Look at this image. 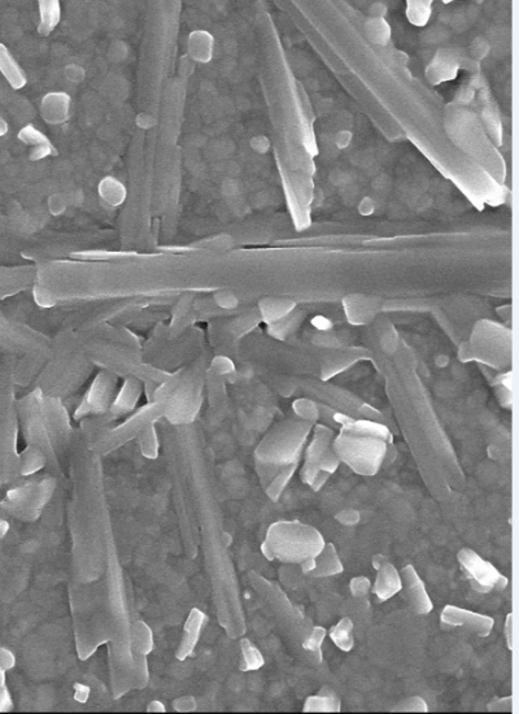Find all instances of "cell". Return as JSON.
I'll return each instance as SVG.
<instances>
[{"label": "cell", "instance_id": "obj_6", "mask_svg": "<svg viewBox=\"0 0 519 714\" xmlns=\"http://www.w3.org/2000/svg\"><path fill=\"white\" fill-rule=\"evenodd\" d=\"M457 558L475 591L487 593L494 589L504 590L508 586V579L475 550L463 548L458 552Z\"/></svg>", "mask_w": 519, "mask_h": 714}, {"label": "cell", "instance_id": "obj_19", "mask_svg": "<svg viewBox=\"0 0 519 714\" xmlns=\"http://www.w3.org/2000/svg\"><path fill=\"white\" fill-rule=\"evenodd\" d=\"M392 712H401V713H427L429 706L427 703L420 696H413V698H405L400 701L397 706H394Z\"/></svg>", "mask_w": 519, "mask_h": 714}, {"label": "cell", "instance_id": "obj_31", "mask_svg": "<svg viewBox=\"0 0 519 714\" xmlns=\"http://www.w3.org/2000/svg\"><path fill=\"white\" fill-rule=\"evenodd\" d=\"M300 565H301V572L304 574H311L313 572L314 567H315V560L314 558H308V560H305L304 562H301Z\"/></svg>", "mask_w": 519, "mask_h": 714}, {"label": "cell", "instance_id": "obj_13", "mask_svg": "<svg viewBox=\"0 0 519 714\" xmlns=\"http://www.w3.org/2000/svg\"><path fill=\"white\" fill-rule=\"evenodd\" d=\"M0 73L6 77L13 89H21L26 83L21 68L4 44H0Z\"/></svg>", "mask_w": 519, "mask_h": 714}, {"label": "cell", "instance_id": "obj_35", "mask_svg": "<svg viewBox=\"0 0 519 714\" xmlns=\"http://www.w3.org/2000/svg\"><path fill=\"white\" fill-rule=\"evenodd\" d=\"M1 481H3V479H1V478H0V484H1Z\"/></svg>", "mask_w": 519, "mask_h": 714}, {"label": "cell", "instance_id": "obj_22", "mask_svg": "<svg viewBox=\"0 0 519 714\" xmlns=\"http://www.w3.org/2000/svg\"><path fill=\"white\" fill-rule=\"evenodd\" d=\"M411 4V3H409ZM408 16L412 20V23L415 25H423L430 15V3H423V1H415L412 3L409 6V11H408Z\"/></svg>", "mask_w": 519, "mask_h": 714}, {"label": "cell", "instance_id": "obj_28", "mask_svg": "<svg viewBox=\"0 0 519 714\" xmlns=\"http://www.w3.org/2000/svg\"><path fill=\"white\" fill-rule=\"evenodd\" d=\"M0 666L7 672L15 666V656L8 649L0 647Z\"/></svg>", "mask_w": 519, "mask_h": 714}, {"label": "cell", "instance_id": "obj_10", "mask_svg": "<svg viewBox=\"0 0 519 714\" xmlns=\"http://www.w3.org/2000/svg\"><path fill=\"white\" fill-rule=\"evenodd\" d=\"M206 615L198 608H194L191 610L183 626L181 641L175 652L177 660L185 661L194 653L200 639V634L203 632V627L206 624Z\"/></svg>", "mask_w": 519, "mask_h": 714}, {"label": "cell", "instance_id": "obj_18", "mask_svg": "<svg viewBox=\"0 0 519 714\" xmlns=\"http://www.w3.org/2000/svg\"><path fill=\"white\" fill-rule=\"evenodd\" d=\"M44 460H46V453L39 450L38 447H32L29 451L26 452L24 459L18 461L20 472L24 476L32 474L44 465Z\"/></svg>", "mask_w": 519, "mask_h": 714}, {"label": "cell", "instance_id": "obj_8", "mask_svg": "<svg viewBox=\"0 0 519 714\" xmlns=\"http://www.w3.org/2000/svg\"><path fill=\"white\" fill-rule=\"evenodd\" d=\"M373 567L377 570V579L373 592L380 601H387L403 590L401 575L383 555L373 558Z\"/></svg>", "mask_w": 519, "mask_h": 714}, {"label": "cell", "instance_id": "obj_15", "mask_svg": "<svg viewBox=\"0 0 519 714\" xmlns=\"http://www.w3.org/2000/svg\"><path fill=\"white\" fill-rule=\"evenodd\" d=\"M354 622L346 617L340 620L338 624L330 630V638L335 643V646L343 652H349L355 646V638L352 635Z\"/></svg>", "mask_w": 519, "mask_h": 714}, {"label": "cell", "instance_id": "obj_4", "mask_svg": "<svg viewBox=\"0 0 519 714\" xmlns=\"http://www.w3.org/2000/svg\"><path fill=\"white\" fill-rule=\"evenodd\" d=\"M331 431L318 426L314 439L306 455V462L301 472L305 484L312 486L317 491L330 474H332L339 465V459L331 445Z\"/></svg>", "mask_w": 519, "mask_h": 714}, {"label": "cell", "instance_id": "obj_7", "mask_svg": "<svg viewBox=\"0 0 519 714\" xmlns=\"http://www.w3.org/2000/svg\"><path fill=\"white\" fill-rule=\"evenodd\" d=\"M442 622L454 627H466L471 632L478 634L482 638H486L492 632L494 624L492 617L475 613L454 605H446L443 609Z\"/></svg>", "mask_w": 519, "mask_h": 714}, {"label": "cell", "instance_id": "obj_20", "mask_svg": "<svg viewBox=\"0 0 519 714\" xmlns=\"http://www.w3.org/2000/svg\"><path fill=\"white\" fill-rule=\"evenodd\" d=\"M326 638V630L325 627L321 626H314L312 634L303 641V648L312 652V653H317L318 656V661H322V643Z\"/></svg>", "mask_w": 519, "mask_h": 714}, {"label": "cell", "instance_id": "obj_30", "mask_svg": "<svg viewBox=\"0 0 519 714\" xmlns=\"http://www.w3.org/2000/svg\"><path fill=\"white\" fill-rule=\"evenodd\" d=\"M90 694V689L83 684H75V700L85 703Z\"/></svg>", "mask_w": 519, "mask_h": 714}, {"label": "cell", "instance_id": "obj_5", "mask_svg": "<svg viewBox=\"0 0 519 714\" xmlns=\"http://www.w3.org/2000/svg\"><path fill=\"white\" fill-rule=\"evenodd\" d=\"M54 490L55 484L51 479H43L39 484H25L11 490L1 503V507L11 516L32 522L41 516L42 510L50 500Z\"/></svg>", "mask_w": 519, "mask_h": 714}, {"label": "cell", "instance_id": "obj_14", "mask_svg": "<svg viewBox=\"0 0 519 714\" xmlns=\"http://www.w3.org/2000/svg\"><path fill=\"white\" fill-rule=\"evenodd\" d=\"M152 648H154V639H152V632L149 630V626L143 622H137V624H132L130 649L134 652V655L147 656Z\"/></svg>", "mask_w": 519, "mask_h": 714}, {"label": "cell", "instance_id": "obj_26", "mask_svg": "<svg viewBox=\"0 0 519 714\" xmlns=\"http://www.w3.org/2000/svg\"><path fill=\"white\" fill-rule=\"evenodd\" d=\"M487 709L489 712H511L513 698H494L487 706Z\"/></svg>", "mask_w": 519, "mask_h": 714}, {"label": "cell", "instance_id": "obj_25", "mask_svg": "<svg viewBox=\"0 0 519 714\" xmlns=\"http://www.w3.org/2000/svg\"><path fill=\"white\" fill-rule=\"evenodd\" d=\"M349 587H351V592L355 598H363L368 595V592L370 590V579L366 577H356L349 583Z\"/></svg>", "mask_w": 519, "mask_h": 714}, {"label": "cell", "instance_id": "obj_3", "mask_svg": "<svg viewBox=\"0 0 519 714\" xmlns=\"http://www.w3.org/2000/svg\"><path fill=\"white\" fill-rule=\"evenodd\" d=\"M308 433L309 426L305 425L280 427L260 444L257 448V456L269 465L278 467L296 464Z\"/></svg>", "mask_w": 519, "mask_h": 714}, {"label": "cell", "instance_id": "obj_24", "mask_svg": "<svg viewBox=\"0 0 519 714\" xmlns=\"http://www.w3.org/2000/svg\"><path fill=\"white\" fill-rule=\"evenodd\" d=\"M13 708L12 698L6 684V670L0 666V713L9 712Z\"/></svg>", "mask_w": 519, "mask_h": 714}, {"label": "cell", "instance_id": "obj_27", "mask_svg": "<svg viewBox=\"0 0 519 714\" xmlns=\"http://www.w3.org/2000/svg\"><path fill=\"white\" fill-rule=\"evenodd\" d=\"M337 519H338L342 525L355 526L360 522V513L357 510L348 509V510L339 512L338 515H337Z\"/></svg>", "mask_w": 519, "mask_h": 714}, {"label": "cell", "instance_id": "obj_23", "mask_svg": "<svg viewBox=\"0 0 519 714\" xmlns=\"http://www.w3.org/2000/svg\"><path fill=\"white\" fill-rule=\"evenodd\" d=\"M18 137H20V140L25 142L27 144H38L41 147L42 146H44V144L50 146V142L46 140V137L42 133L38 132L37 129H34L33 126H26V128H24L20 132V134H18Z\"/></svg>", "mask_w": 519, "mask_h": 714}, {"label": "cell", "instance_id": "obj_16", "mask_svg": "<svg viewBox=\"0 0 519 714\" xmlns=\"http://www.w3.org/2000/svg\"><path fill=\"white\" fill-rule=\"evenodd\" d=\"M240 649H242V656H243V664H242L243 672H255L264 666V656L261 655V652L252 641H248V639H242Z\"/></svg>", "mask_w": 519, "mask_h": 714}, {"label": "cell", "instance_id": "obj_1", "mask_svg": "<svg viewBox=\"0 0 519 714\" xmlns=\"http://www.w3.org/2000/svg\"><path fill=\"white\" fill-rule=\"evenodd\" d=\"M344 426L334 442L339 460L344 461L356 473L374 476L386 457L391 436L387 429L368 421H343Z\"/></svg>", "mask_w": 519, "mask_h": 714}, {"label": "cell", "instance_id": "obj_21", "mask_svg": "<svg viewBox=\"0 0 519 714\" xmlns=\"http://www.w3.org/2000/svg\"><path fill=\"white\" fill-rule=\"evenodd\" d=\"M295 468H296V464L287 465V468L284 469L283 472H280V474H278L277 478L270 484L269 488H268V495L272 498L273 500H277L280 498V495L283 491L284 486L287 484L289 478L294 474Z\"/></svg>", "mask_w": 519, "mask_h": 714}, {"label": "cell", "instance_id": "obj_9", "mask_svg": "<svg viewBox=\"0 0 519 714\" xmlns=\"http://www.w3.org/2000/svg\"><path fill=\"white\" fill-rule=\"evenodd\" d=\"M401 581L403 587H405V592L408 600L411 603L413 609L418 615H427L432 610V601L430 599L429 592L426 590V586L420 579L417 570L413 565H406L401 570Z\"/></svg>", "mask_w": 519, "mask_h": 714}, {"label": "cell", "instance_id": "obj_32", "mask_svg": "<svg viewBox=\"0 0 519 714\" xmlns=\"http://www.w3.org/2000/svg\"><path fill=\"white\" fill-rule=\"evenodd\" d=\"M149 712H157V713H160V712H165V706H163L160 701L155 700V701H152V703L149 704Z\"/></svg>", "mask_w": 519, "mask_h": 714}, {"label": "cell", "instance_id": "obj_33", "mask_svg": "<svg viewBox=\"0 0 519 714\" xmlns=\"http://www.w3.org/2000/svg\"><path fill=\"white\" fill-rule=\"evenodd\" d=\"M8 530H9L8 522H6V521L0 519V539H1V538H4V536L7 535V533H8Z\"/></svg>", "mask_w": 519, "mask_h": 714}, {"label": "cell", "instance_id": "obj_2", "mask_svg": "<svg viewBox=\"0 0 519 714\" xmlns=\"http://www.w3.org/2000/svg\"><path fill=\"white\" fill-rule=\"evenodd\" d=\"M322 534L299 521H278L268 529L261 550L268 560L301 564L314 558L325 547Z\"/></svg>", "mask_w": 519, "mask_h": 714}, {"label": "cell", "instance_id": "obj_11", "mask_svg": "<svg viewBox=\"0 0 519 714\" xmlns=\"http://www.w3.org/2000/svg\"><path fill=\"white\" fill-rule=\"evenodd\" d=\"M314 560L315 567L311 574L315 578L332 577L344 572V567L339 558L337 548L331 543H326L323 550L314 558Z\"/></svg>", "mask_w": 519, "mask_h": 714}, {"label": "cell", "instance_id": "obj_17", "mask_svg": "<svg viewBox=\"0 0 519 714\" xmlns=\"http://www.w3.org/2000/svg\"><path fill=\"white\" fill-rule=\"evenodd\" d=\"M39 11H41L39 33L46 35L51 33L58 25L60 20V6L58 1H41Z\"/></svg>", "mask_w": 519, "mask_h": 714}, {"label": "cell", "instance_id": "obj_29", "mask_svg": "<svg viewBox=\"0 0 519 714\" xmlns=\"http://www.w3.org/2000/svg\"><path fill=\"white\" fill-rule=\"evenodd\" d=\"M505 641H506V647L509 648V651H513V613H509L506 616V621H505Z\"/></svg>", "mask_w": 519, "mask_h": 714}, {"label": "cell", "instance_id": "obj_34", "mask_svg": "<svg viewBox=\"0 0 519 714\" xmlns=\"http://www.w3.org/2000/svg\"><path fill=\"white\" fill-rule=\"evenodd\" d=\"M7 132H8V125L0 117V137L4 135Z\"/></svg>", "mask_w": 519, "mask_h": 714}, {"label": "cell", "instance_id": "obj_12", "mask_svg": "<svg viewBox=\"0 0 519 714\" xmlns=\"http://www.w3.org/2000/svg\"><path fill=\"white\" fill-rule=\"evenodd\" d=\"M340 700L337 694L329 689H323L320 694L309 696L303 706L304 713H339Z\"/></svg>", "mask_w": 519, "mask_h": 714}]
</instances>
